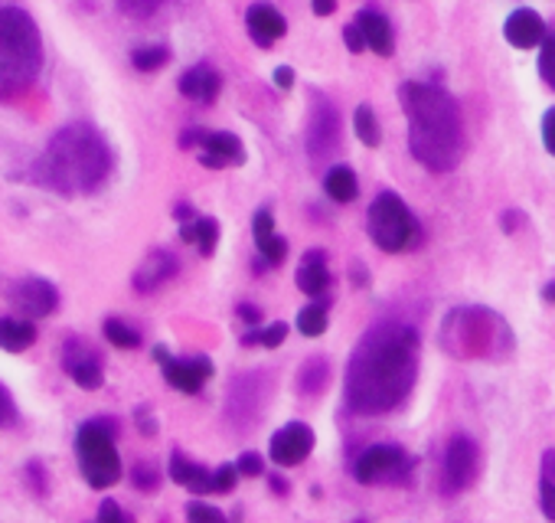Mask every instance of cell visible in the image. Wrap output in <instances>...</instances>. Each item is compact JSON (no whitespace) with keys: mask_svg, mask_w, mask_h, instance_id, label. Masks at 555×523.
<instances>
[{"mask_svg":"<svg viewBox=\"0 0 555 523\" xmlns=\"http://www.w3.org/2000/svg\"><path fill=\"white\" fill-rule=\"evenodd\" d=\"M418 379V334L409 324L373 327L349 357L347 406L353 412H392Z\"/></svg>","mask_w":555,"mask_h":523,"instance_id":"obj_1","label":"cell"},{"mask_svg":"<svg viewBox=\"0 0 555 523\" xmlns=\"http://www.w3.org/2000/svg\"><path fill=\"white\" fill-rule=\"evenodd\" d=\"M409 118V151L431 173H451L464 154V121L448 92L435 82H405L399 89Z\"/></svg>","mask_w":555,"mask_h":523,"instance_id":"obj_2","label":"cell"},{"mask_svg":"<svg viewBox=\"0 0 555 523\" xmlns=\"http://www.w3.org/2000/svg\"><path fill=\"white\" fill-rule=\"evenodd\" d=\"M111 173V147L92 125H66L46 145L43 157L36 161V181L43 187L63 193V197H82L95 193Z\"/></svg>","mask_w":555,"mask_h":523,"instance_id":"obj_3","label":"cell"},{"mask_svg":"<svg viewBox=\"0 0 555 523\" xmlns=\"http://www.w3.org/2000/svg\"><path fill=\"white\" fill-rule=\"evenodd\" d=\"M43 69V40L33 17L20 7H0V102L33 89Z\"/></svg>","mask_w":555,"mask_h":523,"instance_id":"obj_4","label":"cell"},{"mask_svg":"<svg viewBox=\"0 0 555 523\" xmlns=\"http://www.w3.org/2000/svg\"><path fill=\"white\" fill-rule=\"evenodd\" d=\"M75 455H79L82 478L95 491H108L121 481V458L115 448V425L105 419H92L75 432Z\"/></svg>","mask_w":555,"mask_h":523,"instance_id":"obj_5","label":"cell"},{"mask_svg":"<svg viewBox=\"0 0 555 523\" xmlns=\"http://www.w3.org/2000/svg\"><path fill=\"white\" fill-rule=\"evenodd\" d=\"M366 233L376 249L395 255L415 245V239H418V219H415L412 209L405 207V199L399 197V193L385 190V193H379V197L369 203Z\"/></svg>","mask_w":555,"mask_h":523,"instance_id":"obj_6","label":"cell"},{"mask_svg":"<svg viewBox=\"0 0 555 523\" xmlns=\"http://www.w3.org/2000/svg\"><path fill=\"white\" fill-rule=\"evenodd\" d=\"M503 321L487 307H457L445 321V347L454 350L457 343H471L467 357H484V343L500 341Z\"/></svg>","mask_w":555,"mask_h":523,"instance_id":"obj_7","label":"cell"},{"mask_svg":"<svg viewBox=\"0 0 555 523\" xmlns=\"http://www.w3.org/2000/svg\"><path fill=\"white\" fill-rule=\"evenodd\" d=\"M343 147V121L340 111L323 92H311V111H307V154L313 164L333 161Z\"/></svg>","mask_w":555,"mask_h":523,"instance_id":"obj_8","label":"cell"},{"mask_svg":"<svg viewBox=\"0 0 555 523\" xmlns=\"http://www.w3.org/2000/svg\"><path fill=\"white\" fill-rule=\"evenodd\" d=\"M180 147L199 151V164L213 167V171H225V167H239L245 161L242 141L229 131H207V128H187L180 135Z\"/></svg>","mask_w":555,"mask_h":523,"instance_id":"obj_9","label":"cell"},{"mask_svg":"<svg viewBox=\"0 0 555 523\" xmlns=\"http://www.w3.org/2000/svg\"><path fill=\"white\" fill-rule=\"evenodd\" d=\"M154 360L161 363L163 379H167L173 389L187 393V396H197L199 389H203V383H207L216 370L209 357H187V360H180V357H171L167 347H154Z\"/></svg>","mask_w":555,"mask_h":523,"instance_id":"obj_10","label":"cell"},{"mask_svg":"<svg viewBox=\"0 0 555 523\" xmlns=\"http://www.w3.org/2000/svg\"><path fill=\"white\" fill-rule=\"evenodd\" d=\"M477 474V445L467 435H454L445 451V474H441V491L445 494H461L471 487Z\"/></svg>","mask_w":555,"mask_h":523,"instance_id":"obj_11","label":"cell"},{"mask_svg":"<svg viewBox=\"0 0 555 523\" xmlns=\"http://www.w3.org/2000/svg\"><path fill=\"white\" fill-rule=\"evenodd\" d=\"M313 451V429L304 422H287L281 425L269 442V458L278 468H297L301 461Z\"/></svg>","mask_w":555,"mask_h":523,"instance_id":"obj_12","label":"cell"},{"mask_svg":"<svg viewBox=\"0 0 555 523\" xmlns=\"http://www.w3.org/2000/svg\"><path fill=\"white\" fill-rule=\"evenodd\" d=\"M405 465V451L399 445H369L353 465V478L359 484H376L385 481L392 471H399Z\"/></svg>","mask_w":555,"mask_h":523,"instance_id":"obj_13","label":"cell"},{"mask_svg":"<svg viewBox=\"0 0 555 523\" xmlns=\"http://www.w3.org/2000/svg\"><path fill=\"white\" fill-rule=\"evenodd\" d=\"M63 367L72 377V383L82 389H101V383H105V370H101L99 353H92L89 347L79 343L75 337L66 341V347H63Z\"/></svg>","mask_w":555,"mask_h":523,"instance_id":"obj_14","label":"cell"},{"mask_svg":"<svg viewBox=\"0 0 555 523\" xmlns=\"http://www.w3.org/2000/svg\"><path fill=\"white\" fill-rule=\"evenodd\" d=\"M13 305H17L20 315L27 317H49L59 307V295H56V288L49 281L27 279L13 288Z\"/></svg>","mask_w":555,"mask_h":523,"instance_id":"obj_15","label":"cell"},{"mask_svg":"<svg viewBox=\"0 0 555 523\" xmlns=\"http://www.w3.org/2000/svg\"><path fill=\"white\" fill-rule=\"evenodd\" d=\"M503 37L507 43L516 46V49H533V46H542V40L549 37L546 33V20L539 17L536 10L520 7L513 10L507 23H503Z\"/></svg>","mask_w":555,"mask_h":523,"instance_id":"obj_16","label":"cell"},{"mask_svg":"<svg viewBox=\"0 0 555 523\" xmlns=\"http://www.w3.org/2000/svg\"><path fill=\"white\" fill-rule=\"evenodd\" d=\"M180 271V259L173 253H167V249H154L147 259L137 265L135 271V288L141 291V295H151V291L163 288L167 281L173 279Z\"/></svg>","mask_w":555,"mask_h":523,"instance_id":"obj_17","label":"cell"},{"mask_svg":"<svg viewBox=\"0 0 555 523\" xmlns=\"http://www.w3.org/2000/svg\"><path fill=\"white\" fill-rule=\"evenodd\" d=\"M245 27H249V37L255 46H261V49H269L275 40H281L287 33V20L278 13L271 4H251L249 10H245Z\"/></svg>","mask_w":555,"mask_h":523,"instance_id":"obj_18","label":"cell"},{"mask_svg":"<svg viewBox=\"0 0 555 523\" xmlns=\"http://www.w3.org/2000/svg\"><path fill=\"white\" fill-rule=\"evenodd\" d=\"M219 89H223V75L207 63L193 66V69H187V73L180 75V95H187L189 102L209 105V102H216Z\"/></svg>","mask_w":555,"mask_h":523,"instance_id":"obj_19","label":"cell"},{"mask_svg":"<svg viewBox=\"0 0 555 523\" xmlns=\"http://www.w3.org/2000/svg\"><path fill=\"white\" fill-rule=\"evenodd\" d=\"M297 288L304 291V295H311V298H317V295H323V291L330 288V269H327V253L323 249H311V253L301 259V265H297Z\"/></svg>","mask_w":555,"mask_h":523,"instance_id":"obj_20","label":"cell"},{"mask_svg":"<svg viewBox=\"0 0 555 523\" xmlns=\"http://www.w3.org/2000/svg\"><path fill=\"white\" fill-rule=\"evenodd\" d=\"M353 23L359 27L363 40H366V49H373L376 56H392V46H395L392 23L379 10H359Z\"/></svg>","mask_w":555,"mask_h":523,"instance_id":"obj_21","label":"cell"},{"mask_svg":"<svg viewBox=\"0 0 555 523\" xmlns=\"http://www.w3.org/2000/svg\"><path fill=\"white\" fill-rule=\"evenodd\" d=\"M171 478L173 484L187 487L189 494H213V471L197 465L193 458H187L183 451L171 455Z\"/></svg>","mask_w":555,"mask_h":523,"instance_id":"obj_22","label":"cell"},{"mask_svg":"<svg viewBox=\"0 0 555 523\" xmlns=\"http://www.w3.org/2000/svg\"><path fill=\"white\" fill-rule=\"evenodd\" d=\"M180 239L189 245H197L199 255H213L219 245V223L213 217H193L189 223L180 226Z\"/></svg>","mask_w":555,"mask_h":523,"instance_id":"obj_23","label":"cell"},{"mask_svg":"<svg viewBox=\"0 0 555 523\" xmlns=\"http://www.w3.org/2000/svg\"><path fill=\"white\" fill-rule=\"evenodd\" d=\"M36 341V327L27 317H0V350L23 353Z\"/></svg>","mask_w":555,"mask_h":523,"instance_id":"obj_24","label":"cell"},{"mask_svg":"<svg viewBox=\"0 0 555 523\" xmlns=\"http://www.w3.org/2000/svg\"><path fill=\"white\" fill-rule=\"evenodd\" d=\"M323 190H327V197L333 203H353L359 197V181L357 173H353V167L333 164L330 171H327V177H323Z\"/></svg>","mask_w":555,"mask_h":523,"instance_id":"obj_25","label":"cell"},{"mask_svg":"<svg viewBox=\"0 0 555 523\" xmlns=\"http://www.w3.org/2000/svg\"><path fill=\"white\" fill-rule=\"evenodd\" d=\"M539 507L546 520L555 523V448L542 455V481H539Z\"/></svg>","mask_w":555,"mask_h":523,"instance_id":"obj_26","label":"cell"},{"mask_svg":"<svg viewBox=\"0 0 555 523\" xmlns=\"http://www.w3.org/2000/svg\"><path fill=\"white\" fill-rule=\"evenodd\" d=\"M353 131H357V137L366 147H379V141H383L379 118H376V111L369 109V105H359V109L353 111Z\"/></svg>","mask_w":555,"mask_h":523,"instance_id":"obj_27","label":"cell"},{"mask_svg":"<svg viewBox=\"0 0 555 523\" xmlns=\"http://www.w3.org/2000/svg\"><path fill=\"white\" fill-rule=\"evenodd\" d=\"M287 337V324L285 321H275V324H265L259 327V331H249V334L242 337L245 347H265V350H275V347H281V341Z\"/></svg>","mask_w":555,"mask_h":523,"instance_id":"obj_28","label":"cell"},{"mask_svg":"<svg viewBox=\"0 0 555 523\" xmlns=\"http://www.w3.org/2000/svg\"><path fill=\"white\" fill-rule=\"evenodd\" d=\"M101 331H105L108 341L115 343V347H121V350H137V347H141V334H137L135 327H128L121 317H108Z\"/></svg>","mask_w":555,"mask_h":523,"instance_id":"obj_29","label":"cell"},{"mask_svg":"<svg viewBox=\"0 0 555 523\" xmlns=\"http://www.w3.org/2000/svg\"><path fill=\"white\" fill-rule=\"evenodd\" d=\"M330 324V317H327V305H307L301 315H297V331L304 337H321Z\"/></svg>","mask_w":555,"mask_h":523,"instance_id":"obj_30","label":"cell"},{"mask_svg":"<svg viewBox=\"0 0 555 523\" xmlns=\"http://www.w3.org/2000/svg\"><path fill=\"white\" fill-rule=\"evenodd\" d=\"M171 53H167V46H141L131 53V63H135L137 73H157L161 66H167Z\"/></svg>","mask_w":555,"mask_h":523,"instance_id":"obj_31","label":"cell"},{"mask_svg":"<svg viewBox=\"0 0 555 523\" xmlns=\"http://www.w3.org/2000/svg\"><path fill=\"white\" fill-rule=\"evenodd\" d=\"M255 249H259V255H261L265 262H269L271 269H275V265H281V262L287 259V243H285V239H281L278 233H271V235H265V239H259V243H255Z\"/></svg>","mask_w":555,"mask_h":523,"instance_id":"obj_32","label":"cell"},{"mask_svg":"<svg viewBox=\"0 0 555 523\" xmlns=\"http://www.w3.org/2000/svg\"><path fill=\"white\" fill-rule=\"evenodd\" d=\"M539 75L555 92V33H549L539 46Z\"/></svg>","mask_w":555,"mask_h":523,"instance_id":"obj_33","label":"cell"},{"mask_svg":"<svg viewBox=\"0 0 555 523\" xmlns=\"http://www.w3.org/2000/svg\"><path fill=\"white\" fill-rule=\"evenodd\" d=\"M187 517H189V523H229V520H225L223 510H219V507L203 504V501H189Z\"/></svg>","mask_w":555,"mask_h":523,"instance_id":"obj_34","label":"cell"},{"mask_svg":"<svg viewBox=\"0 0 555 523\" xmlns=\"http://www.w3.org/2000/svg\"><path fill=\"white\" fill-rule=\"evenodd\" d=\"M163 0H118V10L125 13V17H135V20H147L151 13H157Z\"/></svg>","mask_w":555,"mask_h":523,"instance_id":"obj_35","label":"cell"},{"mask_svg":"<svg viewBox=\"0 0 555 523\" xmlns=\"http://www.w3.org/2000/svg\"><path fill=\"white\" fill-rule=\"evenodd\" d=\"M27 484L36 497H46L49 494V474H46V465L43 461H30L27 465Z\"/></svg>","mask_w":555,"mask_h":523,"instance_id":"obj_36","label":"cell"},{"mask_svg":"<svg viewBox=\"0 0 555 523\" xmlns=\"http://www.w3.org/2000/svg\"><path fill=\"white\" fill-rule=\"evenodd\" d=\"M20 422V409L10 396V389L0 383V429H13Z\"/></svg>","mask_w":555,"mask_h":523,"instance_id":"obj_37","label":"cell"},{"mask_svg":"<svg viewBox=\"0 0 555 523\" xmlns=\"http://www.w3.org/2000/svg\"><path fill=\"white\" fill-rule=\"evenodd\" d=\"M235 481H239V468L235 465H219L213 471V494H229L235 487Z\"/></svg>","mask_w":555,"mask_h":523,"instance_id":"obj_38","label":"cell"},{"mask_svg":"<svg viewBox=\"0 0 555 523\" xmlns=\"http://www.w3.org/2000/svg\"><path fill=\"white\" fill-rule=\"evenodd\" d=\"M131 481H135L137 491H157V484H161V471L154 468V465H137L135 471H131Z\"/></svg>","mask_w":555,"mask_h":523,"instance_id":"obj_39","label":"cell"},{"mask_svg":"<svg viewBox=\"0 0 555 523\" xmlns=\"http://www.w3.org/2000/svg\"><path fill=\"white\" fill-rule=\"evenodd\" d=\"M235 468H239V474H245V478H259V474H265V461H261V455H255V451H245V455H239Z\"/></svg>","mask_w":555,"mask_h":523,"instance_id":"obj_40","label":"cell"},{"mask_svg":"<svg viewBox=\"0 0 555 523\" xmlns=\"http://www.w3.org/2000/svg\"><path fill=\"white\" fill-rule=\"evenodd\" d=\"M95 523H135V520H131V517L121 510V504H118V501L105 497V501H101V510H99V520H95Z\"/></svg>","mask_w":555,"mask_h":523,"instance_id":"obj_41","label":"cell"},{"mask_svg":"<svg viewBox=\"0 0 555 523\" xmlns=\"http://www.w3.org/2000/svg\"><path fill=\"white\" fill-rule=\"evenodd\" d=\"M343 43H347V49L353 56H359L363 49H366V40H363V33H359L357 23H347V27H343Z\"/></svg>","mask_w":555,"mask_h":523,"instance_id":"obj_42","label":"cell"},{"mask_svg":"<svg viewBox=\"0 0 555 523\" xmlns=\"http://www.w3.org/2000/svg\"><path fill=\"white\" fill-rule=\"evenodd\" d=\"M542 145H546V151L555 157V109H549L546 115H542Z\"/></svg>","mask_w":555,"mask_h":523,"instance_id":"obj_43","label":"cell"},{"mask_svg":"<svg viewBox=\"0 0 555 523\" xmlns=\"http://www.w3.org/2000/svg\"><path fill=\"white\" fill-rule=\"evenodd\" d=\"M271 79H275L278 89H291L295 85V69L291 66H278L275 73H271Z\"/></svg>","mask_w":555,"mask_h":523,"instance_id":"obj_44","label":"cell"},{"mask_svg":"<svg viewBox=\"0 0 555 523\" xmlns=\"http://www.w3.org/2000/svg\"><path fill=\"white\" fill-rule=\"evenodd\" d=\"M235 315L242 317L245 324H259V321H261V311L255 305H239V307H235Z\"/></svg>","mask_w":555,"mask_h":523,"instance_id":"obj_45","label":"cell"},{"mask_svg":"<svg viewBox=\"0 0 555 523\" xmlns=\"http://www.w3.org/2000/svg\"><path fill=\"white\" fill-rule=\"evenodd\" d=\"M137 429H141L144 435H157V422L151 419L147 409H137Z\"/></svg>","mask_w":555,"mask_h":523,"instance_id":"obj_46","label":"cell"},{"mask_svg":"<svg viewBox=\"0 0 555 523\" xmlns=\"http://www.w3.org/2000/svg\"><path fill=\"white\" fill-rule=\"evenodd\" d=\"M311 10L317 17H330L333 10H337V0H311Z\"/></svg>","mask_w":555,"mask_h":523,"instance_id":"obj_47","label":"cell"},{"mask_svg":"<svg viewBox=\"0 0 555 523\" xmlns=\"http://www.w3.org/2000/svg\"><path fill=\"white\" fill-rule=\"evenodd\" d=\"M542 298H546V301H555V281H549L546 288H542Z\"/></svg>","mask_w":555,"mask_h":523,"instance_id":"obj_48","label":"cell"},{"mask_svg":"<svg viewBox=\"0 0 555 523\" xmlns=\"http://www.w3.org/2000/svg\"><path fill=\"white\" fill-rule=\"evenodd\" d=\"M271 487H275V491H281V494H285V491H287L285 481H278V478H271Z\"/></svg>","mask_w":555,"mask_h":523,"instance_id":"obj_49","label":"cell"}]
</instances>
